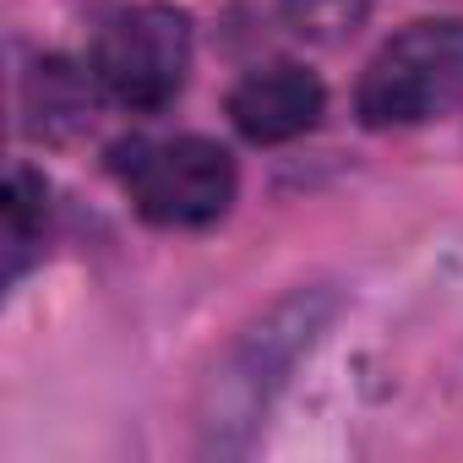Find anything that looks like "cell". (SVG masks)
Here are the masks:
<instances>
[{"label":"cell","mask_w":463,"mask_h":463,"mask_svg":"<svg viewBox=\"0 0 463 463\" xmlns=\"http://www.w3.org/2000/svg\"><path fill=\"white\" fill-rule=\"evenodd\" d=\"M279 6H284V17L295 28H306L317 39H338L354 23H365V12L376 6V0H279Z\"/></svg>","instance_id":"cell-7"},{"label":"cell","mask_w":463,"mask_h":463,"mask_svg":"<svg viewBox=\"0 0 463 463\" xmlns=\"http://www.w3.org/2000/svg\"><path fill=\"white\" fill-rule=\"evenodd\" d=\"M126 185L147 223L202 229L229 213L241 175L235 158L207 137H164V142H137V158L126 164Z\"/></svg>","instance_id":"cell-3"},{"label":"cell","mask_w":463,"mask_h":463,"mask_svg":"<svg viewBox=\"0 0 463 463\" xmlns=\"http://www.w3.org/2000/svg\"><path fill=\"white\" fill-rule=\"evenodd\" d=\"M191 71V23L175 6L142 0L104 17L93 39V77L126 109H164Z\"/></svg>","instance_id":"cell-2"},{"label":"cell","mask_w":463,"mask_h":463,"mask_svg":"<svg viewBox=\"0 0 463 463\" xmlns=\"http://www.w3.org/2000/svg\"><path fill=\"white\" fill-rule=\"evenodd\" d=\"M322 104H327L322 82L306 66L279 61V66H257L251 77L235 82V93H229V120L251 142H289V137H300L322 120Z\"/></svg>","instance_id":"cell-4"},{"label":"cell","mask_w":463,"mask_h":463,"mask_svg":"<svg viewBox=\"0 0 463 463\" xmlns=\"http://www.w3.org/2000/svg\"><path fill=\"white\" fill-rule=\"evenodd\" d=\"M44 109V120L33 126V131H71L82 115H88V88H82V77L71 71V66H61V61H44L39 71H33V82H28V115H39Z\"/></svg>","instance_id":"cell-6"},{"label":"cell","mask_w":463,"mask_h":463,"mask_svg":"<svg viewBox=\"0 0 463 463\" xmlns=\"http://www.w3.org/2000/svg\"><path fill=\"white\" fill-rule=\"evenodd\" d=\"M44 218H50V191L33 169H12L6 180V279H23L28 251L44 241Z\"/></svg>","instance_id":"cell-5"},{"label":"cell","mask_w":463,"mask_h":463,"mask_svg":"<svg viewBox=\"0 0 463 463\" xmlns=\"http://www.w3.org/2000/svg\"><path fill=\"white\" fill-rule=\"evenodd\" d=\"M463 99V23H414L360 77L365 126H420Z\"/></svg>","instance_id":"cell-1"}]
</instances>
